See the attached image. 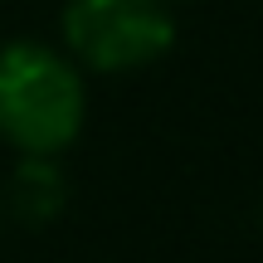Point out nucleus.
<instances>
[{"mask_svg":"<svg viewBox=\"0 0 263 263\" xmlns=\"http://www.w3.org/2000/svg\"><path fill=\"white\" fill-rule=\"evenodd\" d=\"M0 205L20 219V224H49L64 215L68 205V180L54 156H20L5 180V200Z\"/></svg>","mask_w":263,"mask_h":263,"instance_id":"3","label":"nucleus"},{"mask_svg":"<svg viewBox=\"0 0 263 263\" xmlns=\"http://www.w3.org/2000/svg\"><path fill=\"white\" fill-rule=\"evenodd\" d=\"M88 117L83 68L44 39H10L0 49V137L20 156H59Z\"/></svg>","mask_w":263,"mask_h":263,"instance_id":"1","label":"nucleus"},{"mask_svg":"<svg viewBox=\"0 0 263 263\" xmlns=\"http://www.w3.org/2000/svg\"><path fill=\"white\" fill-rule=\"evenodd\" d=\"M59 29L68 59L93 73H137L176 44L171 0H68Z\"/></svg>","mask_w":263,"mask_h":263,"instance_id":"2","label":"nucleus"}]
</instances>
